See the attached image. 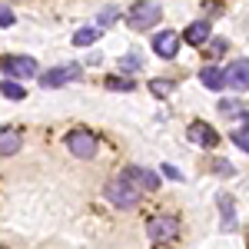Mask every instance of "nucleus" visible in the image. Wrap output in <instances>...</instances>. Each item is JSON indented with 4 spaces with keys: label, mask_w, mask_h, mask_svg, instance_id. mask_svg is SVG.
<instances>
[{
    "label": "nucleus",
    "mask_w": 249,
    "mask_h": 249,
    "mask_svg": "<svg viewBox=\"0 0 249 249\" xmlns=\"http://www.w3.org/2000/svg\"><path fill=\"white\" fill-rule=\"evenodd\" d=\"M103 196L113 203L116 210H133L136 203H140V190H136V183H133V179H126L123 173L113 176V179L103 186Z\"/></svg>",
    "instance_id": "f257e3e1"
},
{
    "label": "nucleus",
    "mask_w": 249,
    "mask_h": 249,
    "mask_svg": "<svg viewBox=\"0 0 249 249\" xmlns=\"http://www.w3.org/2000/svg\"><path fill=\"white\" fill-rule=\"evenodd\" d=\"M160 17H163L160 3H153V0H136L133 7H130V14H126V23H130V30L143 34V30H153Z\"/></svg>",
    "instance_id": "f03ea898"
},
{
    "label": "nucleus",
    "mask_w": 249,
    "mask_h": 249,
    "mask_svg": "<svg viewBox=\"0 0 249 249\" xmlns=\"http://www.w3.org/2000/svg\"><path fill=\"white\" fill-rule=\"evenodd\" d=\"M0 73H7V80H30L40 77V63L34 57L7 53V57H0Z\"/></svg>",
    "instance_id": "7ed1b4c3"
},
{
    "label": "nucleus",
    "mask_w": 249,
    "mask_h": 249,
    "mask_svg": "<svg viewBox=\"0 0 249 249\" xmlns=\"http://www.w3.org/2000/svg\"><path fill=\"white\" fill-rule=\"evenodd\" d=\"M67 150L77 156V160H93L100 143H96V136L90 130H70L67 133Z\"/></svg>",
    "instance_id": "20e7f679"
},
{
    "label": "nucleus",
    "mask_w": 249,
    "mask_h": 249,
    "mask_svg": "<svg viewBox=\"0 0 249 249\" xmlns=\"http://www.w3.org/2000/svg\"><path fill=\"white\" fill-rule=\"evenodd\" d=\"M146 232H150L153 243H170V239L179 236V219L176 216H153L146 223Z\"/></svg>",
    "instance_id": "39448f33"
},
{
    "label": "nucleus",
    "mask_w": 249,
    "mask_h": 249,
    "mask_svg": "<svg viewBox=\"0 0 249 249\" xmlns=\"http://www.w3.org/2000/svg\"><path fill=\"white\" fill-rule=\"evenodd\" d=\"M80 63H67V67H50L47 73H40V87H47V90H57L63 83H70V80H80Z\"/></svg>",
    "instance_id": "423d86ee"
},
{
    "label": "nucleus",
    "mask_w": 249,
    "mask_h": 249,
    "mask_svg": "<svg viewBox=\"0 0 249 249\" xmlns=\"http://www.w3.org/2000/svg\"><path fill=\"white\" fill-rule=\"evenodd\" d=\"M223 73H226V87L239 90V93H246V90H249V57L232 60V63L226 67V70H223Z\"/></svg>",
    "instance_id": "0eeeda50"
},
{
    "label": "nucleus",
    "mask_w": 249,
    "mask_h": 249,
    "mask_svg": "<svg viewBox=\"0 0 249 249\" xmlns=\"http://www.w3.org/2000/svg\"><path fill=\"white\" fill-rule=\"evenodd\" d=\"M153 53L160 60H173L179 53V34L176 30H160L153 37Z\"/></svg>",
    "instance_id": "6e6552de"
},
{
    "label": "nucleus",
    "mask_w": 249,
    "mask_h": 249,
    "mask_svg": "<svg viewBox=\"0 0 249 249\" xmlns=\"http://www.w3.org/2000/svg\"><path fill=\"white\" fill-rule=\"evenodd\" d=\"M186 140H190V143H199V146H206V150H213V146L219 143V133L213 130L210 123L196 120V123H190V126H186Z\"/></svg>",
    "instance_id": "1a4fd4ad"
},
{
    "label": "nucleus",
    "mask_w": 249,
    "mask_h": 249,
    "mask_svg": "<svg viewBox=\"0 0 249 249\" xmlns=\"http://www.w3.org/2000/svg\"><path fill=\"white\" fill-rule=\"evenodd\" d=\"M123 176H126V179H133L140 193H143V190L150 193V190H156V186H160V173L143 170V166H126V170H123Z\"/></svg>",
    "instance_id": "9d476101"
},
{
    "label": "nucleus",
    "mask_w": 249,
    "mask_h": 249,
    "mask_svg": "<svg viewBox=\"0 0 249 249\" xmlns=\"http://www.w3.org/2000/svg\"><path fill=\"white\" fill-rule=\"evenodd\" d=\"M183 37H186V43H190V47H206V43H210V37H213V23H210V20H193L190 27H186V34H183Z\"/></svg>",
    "instance_id": "9b49d317"
},
{
    "label": "nucleus",
    "mask_w": 249,
    "mask_h": 249,
    "mask_svg": "<svg viewBox=\"0 0 249 249\" xmlns=\"http://www.w3.org/2000/svg\"><path fill=\"white\" fill-rule=\"evenodd\" d=\"M23 146V133L17 126H0V156H17Z\"/></svg>",
    "instance_id": "f8f14e48"
},
{
    "label": "nucleus",
    "mask_w": 249,
    "mask_h": 249,
    "mask_svg": "<svg viewBox=\"0 0 249 249\" xmlns=\"http://www.w3.org/2000/svg\"><path fill=\"white\" fill-rule=\"evenodd\" d=\"M199 83H203L206 90H223V87H226V73H223L216 63H206V67L199 70Z\"/></svg>",
    "instance_id": "ddd939ff"
},
{
    "label": "nucleus",
    "mask_w": 249,
    "mask_h": 249,
    "mask_svg": "<svg viewBox=\"0 0 249 249\" xmlns=\"http://www.w3.org/2000/svg\"><path fill=\"white\" fill-rule=\"evenodd\" d=\"M0 96H7V100H23V96H27V90H23V87H20L17 80H0Z\"/></svg>",
    "instance_id": "4468645a"
},
{
    "label": "nucleus",
    "mask_w": 249,
    "mask_h": 249,
    "mask_svg": "<svg viewBox=\"0 0 249 249\" xmlns=\"http://www.w3.org/2000/svg\"><path fill=\"white\" fill-rule=\"evenodd\" d=\"M96 40H100V30L96 27H80L77 34H73V43L77 47H93Z\"/></svg>",
    "instance_id": "2eb2a0df"
},
{
    "label": "nucleus",
    "mask_w": 249,
    "mask_h": 249,
    "mask_svg": "<svg viewBox=\"0 0 249 249\" xmlns=\"http://www.w3.org/2000/svg\"><path fill=\"white\" fill-rule=\"evenodd\" d=\"M219 213H223V230L232 226V196L230 193H219Z\"/></svg>",
    "instance_id": "dca6fc26"
},
{
    "label": "nucleus",
    "mask_w": 249,
    "mask_h": 249,
    "mask_svg": "<svg viewBox=\"0 0 249 249\" xmlns=\"http://www.w3.org/2000/svg\"><path fill=\"white\" fill-rule=\"evenodd\" d=\"M107 90H136V80L133 77H107Z\"/></svg>",
    "instance_id": "f3484780"
},
{
    "label": "nucleus",
    "mask_w": 249,
    "mask_h": 249,
    "mask_svg": "<svg viewBox=\"0 0 249 249\" xmlns=\"http://www.w3.org/2000/svg\"><path fill=\"white\" fill-rule=\"evenodd\" d=\"M140 67H143V57H140V53H126V57H120V70H123V73L140 70ZM130 77H133V73H130Z\"/></svg>",
    "instance_id": "a211bd4d"
},
{
    "label": "nucleus",
    "mask_w": 249,
    "mask_h": 249,
    "mask_svg": "<svg viewBox=\"0 0 249 249\" xmlns=\"http://www.w3.org/2000/svg\"><path fill=\"white\" fill-rule=\"evenodd\" d=\"M173 87H176L173 80H150V90H153V96H160V100H163V96H170Z\"/></svg>",
    "instance_id": "6ab92c4d"
},
{
    "label": "nucleus",
    "mask_w": 249,
    "mask_h": 249,
    "mask_svg": "<svg viewBox=\"0 0 249 249\" xmlns=\"http://www.w3.org/2000/svg\"><path fill=\"white\" fill-rule=\"evenodd\" d=\"M232 143H236L243 153H249V126H236V130H232Z\"/></svg>",
    "instance_id": "aec40b11"
},
{
    "label": "nucleus",
    "mask_w": 249,
    "mask_h": 249,
    "mask_svg": "<svg viewBox=\"0 0 249 249\" xmlns=\"http://www.w3.org/2000/svg\"><path fill=\"white\" fill-rule=\"evenodd\" d=\"M116 14H120L116 7H107V10H100V17H96V30H103V27H110V23L116 20Z\"/></svg>",
    "instance_id": "412c9836"
},
{
    "label": "nucleus",
    "mask_w": 249,
    "mask_h": 249,
    "mask_svg": "<svg viewBox=\"0 0 249 249\" xmlns=\"http://www.w3.org/2000/svg\"><path fill=\"white\" fill-rule=\"evenodd\" d=\"M219 110H223L226 116H232V113H243V100H236V96H232V100H223V103H219Z\"/></svg>",
    "instance_id": "4be33fe9"
},
{
    "label": "nucleus",
    "mask_w": 249,
    "mask_h": 249,
    "mask_svg": "<svg viewBox=\"0 0 249 249\" xmlns=\"http://www.w3.org/2000/svg\"><path fill=\"white\" fill-rule=\"evenodd\" d=\"M160 173H163V176H166V179H173V183H183V173L176 170V166H173V163H163V170H160Z\"/></svg>",
    "instance_id": "5701e85b"
},
{
    "label": "nucleus",
    "mask_w": 249,
    "mask_h": 249,
    "mask_svg": "<svg viewBox=\"0 0 249 249\" xmlns=\"http://www.w3.org/2000/svg\"><path fill=\"white\" fill-rule=\"evenodd\" d=\"M226 50H230V43H226L223 37H216V40H213V47H210V53H213V57H223Z\"/></svg>",
    "instance_id": "b1692460"
},
{
    "label": "nucleus",
    "mask_w": 249,
    "mask_h": 249,
    "mask_svg": "<svg viewBox=\"0 0 249 249\" xmlns=\"http://www.w3.org/2000/svg\"><path fill=\"white\" fill-rule=\"evenodd\" d=\"M17 17H14V10L10 7H0V27H14Z\"/></svg>",
    "instance_id": "393cba45"
},
{
    "label": "nucleus",
    "mask_w": 249,
    "mask_h": 249,
    "mask_svg": "<svg viewBox=\"0 0 249 249\" xmlns=\"http://www.w3.org/2000/svg\"><path fill=\"white\" fill-rule=\"evenodd\" d=\"M213 170H216V173H223V176H230V173H232V166L226 163V160H213Z\"/></svg>",
    "instance_id": "a878e982"
}]
</instances>
